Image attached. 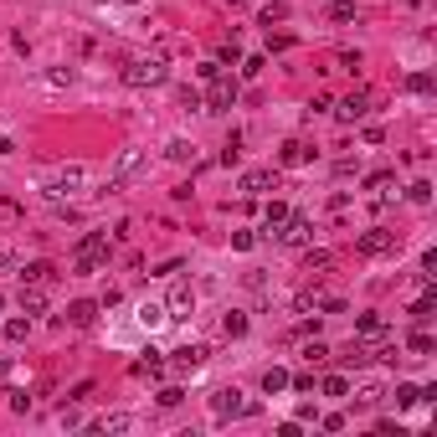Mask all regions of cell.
Here are the masks:
<instances>
[{
  "label": "cell",
  "mask_w": 437,
  "mask_h": 437,
  "mask_svg": "<svg viewBox=\"0 0 437 437\" xmlns=\"http://www.w3.org/2000/svg\"><path fill=\"white\" fill-rule=\"evenodd\" d=\"M330 6H335V0H330Z\"/></svg>",
  "instance_id": "bcb514c9"
},
{
  "label": "cell",
  "mask_w": 437,
  "mask_h": 437,
  "mask_svg": "<svg viewBox=\"0 0 437 437\" xmlns=\"http://www.w3.org/2000/svg\"><path fill=\"white\" fill-rule=\"evenodd\" d=\"M93 319H98V303H93V298H77V303H68V324H72V330H87Z\"/></svg>",
  "instance_id": "5bb4252c"
},
{
  "label": "cell",
  "mask_w": 437,
  "mask_h": 437,
  "mask_svg": "<svg viewBox=\"0 0 437 437\" xmlns=\"http://www.w3.org/2000/svg\"><path fill=\"white\" fill-rule=\"evenodd\" d=\"M288 47H293V36H283V31L273 36V31H268V52H288Z\"/></svg>",
  "instance_id": "f35d334b"
},
{
  "label": "cell",
  "mask_w": 437,
  "mask_h": 437,
  "mask_svg": "<svg viewBox=\"0 0 437 437\" xmlns=\"http://www.w3.org/2000/svg\"><path fill=\"white\" fill-rule=\"evenodd\" d=\"M283 222H288V206H283V201H273V206H268V232H278Z\"/></svg>",
  "instance_id": "d6a6232c"
},
{
  "label": "cell",
  "mask_w": 437,
  "mask_h": 437,
  "mask_svg": "<svg viewBox=\"0 0 437 437\" xmlns=\"http://www.w3.org/2000/svg\"><path fill=\"white\" fill-rule=\"evenodd\" d=\"M340 124H355V119H365L370 114V93H350V98H340Z\"/></svg>",
  "instance_id": "8fae6325"
},
{
  "label": "cell",
  "mask_w": 437,
  "mask_h": 437,
  "mask_svg": "<svg viewBox=\"0 0 437 437\" xmlns=\"http://www.w3.org/2000/svg\"><path fill=\"white\" fill-rule=\"evenodd\" d=\"M16 278H21V283H41V288H47V283L57 278V268H52V262H21Z\"/></svg>",
  "instance_id": "4fadbf2b"
},
{
  "label": "cell",
  "mask_w": 437,
  "mask_h": 437,
  "mask_svg": "<svg viewBox=\"0 0 437 437\" xmlns=\"http://www.w3.org/2000/svg\"><path fill=\"white\" fill-rule=\"evenodd\" d=\"M432 309H437V288H422L417 298H411V319H417V324H427Z\"/></svg>",
  "instance_id": "ac0fdd59"
},
{
  "label": "cell",
  "mask_w": 437,
  "mask_h": 437,
  "mask_svg": "<svg viewBox=\"0 0 437 437\" xmlns=\"http://www.w3.org/2000/svg\"><path fill=\"white\" fill-rule=\"evenodd\" d=\"M165 155H170L175 165H185V160H195V144H190V139H170V144H165Z\"/></svg>",
  "instance_id": "cb8c5ba5"
},
{
  "label": "cell",
  "mask_w": 437,
  "mask_h": 437,
  "mask_svg": "<svg viewBox=\"0 0 437 437\" xmlns=\"http://www.w3.org/2000/svg\"><path fill=\"white\" fill-rule=\"evenodd\" d=\"M180 108H201V93H195V87H180Z\"/></svg>",
  "instance_id": "b9f144b4"
},
{
  "label": "cell",
  "mask_w": 437,
  "mask_h": 437,
  "mask_svg": "<svg viewBox=\"0 0 437 437\" xmlns=\"http://www.w3.org/2000/svg\"><path fill=\"white\" fill-rule=\"evenodd\" d=\"M227 6H252V0H227Z\"/></svg>",
  "instance_id": "ee69618b"
},
{
  "label": "cell",
  "mask_w": 437,
  "mask_h": 437,
  "mask_svg": "<svg viewBox=\"0 0 437 437\" xmlns=\"http://www.w3.org/2000/svg\"><path fill=\"white\" fill-rule=\"evenodd\" d=\"M330 16H335V21H355V0H335Z\"/></svg>",
  "instance_id": "e575fe53"
},
{
  "label": "cell",
  "mask_w": 437,
  "mask_h": 437,
  "mask_svg": "<svg viewBox=\"0 0 437 437\" xmlns=\"http://www.w3.org/2000/svg\"><path fill=\"white\" fill-rule=\"evenodd\" d=\"M103 257H108V232H87L77 252H72V278H87V273H98L103 268Z\"/></svg>",
  "instance_id": "6da1fadb"
},
{
  "label": "cell",
  "mask_w": 437,
  "mask_h": 437,
  "mask_svg": "<svg viewBox=\"0 0 437 437\" xmlns=\"http://www.w3.org/2000/svg\"><path fill=\"white\" fill-rule=\"evenodd\" d=\"M406 350H411V355H432L437 340H432L427 330H411V335H406Z\"/></svg>",
  "instance_id": "7402d4cb"
},
{
  "label": "cell",
  "mask_w": 437,
  "mask_h": 437,
  "mask_svg": "<svg viewBox=\"0 0 437 437\" xmlns=\"http://www.w3.org/2000/svg\"><path fill=\"white\" fill-rule=\"evenodd\" d=\"M206 355H211L206 345H180V350H175V360H170V365H175V370H180V376H185V370H201V365H206Z\"/></svg>",
  "instance_id": "30bf717a"
},
{
  "label": "cell",
  "mask_w": 437,
  "mask_h": 437,
  "mask_svg": "<svg viewBox=\"0 0 437 437\" xmlns=\"http://www.w3.org/2000/svg\"><path fill=\"white\" fill-rule=\"evenodd\" d=\"M139 324H144V330H160V324H165V303H144V309H139Z\"/></svg>",
  "instance_id": "484cf974"
},
{
  "label": "cell",
  "mask_w": 437,
  "mask_h": 437,
  "mask_svg": "<svg viewBox=\"0 0 437 437\" xmlns=\"http://www.w3.org/2000/svg\"><path fill=\"white\" fill-rule=\"evenodd\" d=\"M237 93H242V87H237V77H211V93H206V114H232L237 108Z\"/></svg>",
  "instance_id": "8992f818"
},
{
  "label": "cell",
  "mask_w": 437,
  "mask_h": 437,
  "mask_svg": "<svg viewBox=\"0 0 437 437\" xmlns=\"http://www.w3.org/2000/svg\"><path fill=\"white\" fill-rule=\"evenodd\" d=\"M303 355H309V360H314V365H319V360H330V345H319V340H314V345H309V350H303Z\"/></svg>",
  "instance_id": "ab89813d"
},
{
  "label": "cell",
  "mask_w": 437,
  "mask_h": 437,
  "mask_svg": "<svg viewBox=\"0 0 437 437\" xmlns=\"http://www.w3.org/2000/svg\"><path fill=\"white\" fill-rule=\"evenodd\" d=\"M26 335H31V314H26V319H11V324H6V340H11V345H21Z\"/></svg>",
  "instance_id": "f1b7e54d"
},
{
  "label": "cell",
  "mask_w": 437,
  "mask_h": 437,
  "mask_svg": "<svg viewBox=\"0 0 437 437\" xmlns=\"http://www.w3.org/2000/svg\"><path fill=\"white\" fill-rule=\"evenodd\" d=\"M391 396H396V406L406 411V406H417V401H422V386H411V381H401L396 391H391Z\"/></svg>",
  "instance_id": "603a6c76"
},
{
  "label": "cell",
  "mask_w": 437,
  "mask_h": 437,
  "mask_svg": "<svg viewBox=\"0 0 437 437\" xmlns=\"http://www.w3.org/2000/svg\"><path fill=\"white\" fill-rule=\"evenodd\" d=\"M396 247H401V237L386 232V227H370V232L355 237V252L360 257H386V252H396Z\"/></svg>",
  "instance_id": "277c9868"
},
{
  "label": "cell",
  "mask_w": 437,
  "mask_h": 437,
  "mask_svg": "<svg viewBox=\"0 0 437 437\" xmlns=\"http://www.w3.org/2000/svg\"><path fill=\"white\" fill-rule=\"evenodd\" d=\"M355 335H360V340H386L391 324H386L381 314H360V319H355Z\"/></svg>",
  "instance_id": "2e32d148"
},
{
  "label": "cell",
  "mask_w": 437,
  "mask_h": 437,
  "mask_svg": "<svg viewBox=\"0 0 437 437\" xmlns=\"http://www.w3.org/2000/svg\"><path fill=\"white\" fill-rule=\"evenodd\" d=\"M406 201H411V206H427V201H432V185H427V180H411V185H406Z\"/></svg>",
  "instance_id": "4316f807"
},
{
  "label": "cell",
  "mask_w": 437,
  "mask_h": 437,
  "mask_svg": "<svg viewBox=\"0 0 437 437\" xmlns=\"http://www.w3.org/2000/svg\"><path fill=\"white\" fill-rule=\"evenodd\" d=\"M0 309H6V293H0Z\"/></svg>",
  "instance_id": "f6af8a7d"
},
{
  "label": "cell",
  "mask_w": 437,
  "mask_h": 437,
  "mask_svg": "<svg viewBox=\"0 0 437 437\" xmlns=\"http://www.w3.org/2000/svg\"><path fill=\"white\" fill-rule=\"evenodd\" d=\"M180 396H185V391H180V386H165V391H160V396H155V401H160V406H180Z\"/></svg>",
  "instance_id": "d590c367"
},
{
  "label": "cell",
  "mask_w": 437,
  "mask_h": 437,
  "mask_svg": "<svg viewBox=\"0 0 437 437\" xmlns=\"http://www.w3.org/2000/svg\"><path fill=\"white\" fill-rule=\"evenodd\" d=\"M195 309V288L190 283H170V298H165V319H185Z\"/></svg>",
  "instance_id": "9c48e42d"
},
{
  "label": "cell",
  "mask_w": 437,
  "mask_h": 437,
  "mask_svg": "<svg viewBox=\"0 0 437 437\" xmlns=\"http://www.w3.org/2000/svg\"><path fill=\"white\" fill-rule=\"evenodd\" d=\"M319 391H324V396H350V381H345V376H324Z\"/></svg>",
  "instance_id": "f546056e"
},
{
  "label": "cell",
  "mask_w": 437,
  "mask_h": 437,
  "mask_svg": "<svg viewBox=\"0 0 437 437\" xmlns=\"http://www.w3.org/2000/svg\"><path fill=\"white\" fill-rule=\"evenodd\" d=\"M134 427V417H129V411H108V417L98 422V432H129Z\"/></svg>",
  "instance_id": "d4e9b609"
},
{
  "label": "cell",
  "mask_w": 437,
  "mask_h": 437,
  "mask_svg": "<svg viewBox=\"0 0 437 437\" xmlns=\"http://www.w3.org/2000/svg\"><path fill=\"white\" fill-rule=\"evenodd\" d=\"M195 77H201V82H211V77H222V62H201V68H195Z\"/></svg>",
  "instance_id": "8d00e7d4"
},
{
  "label": "cell",
  "mask_w": 437,
  "mask_h": 437,
  "mask_svg": "<svg viewBox=\"0 0 437 437\" xmlns=\"http://www.w3.org/2000/svg\"><path fill=\"white\" fill-rule=\"evenodd\" d=\"M129 87H160V82H170V68L160 57H134V62H124V72H119Z\"/></svg>",
  "instance_id": "7a4b0ae2"
},
{
  "label": "cell",
  "mask_w": 437,
  "mask_h": 437,
  "mask_svg": "<svg viewBox=\"0 0 437 437\" xmlns=\"http://www.w3.org/2000/svg\"><path fill=\"white\" fill-rule=\"evenodd\" d=\"M303 262H309V273H314V268H330L335 257H330V252H309V257H303Z\"/></svg>",
  "instance_id": "60d3db41"
},
{
  "label": "cell",
  "mask_w": 437,
  "mask_h": 437,
  "mask_svg": "<svg viewBox=\"0 0 437 437\" xmlns=\"http://www.w3.org/2000/svg\"><path fill=\"white\" fill-rule=\"evenodd\" d=\"M278 242L283 247H309L314 242V222H309V216H298V211H288V222L278 227Z\"/></svg>",
  "instance_id": "52a82bcc"
},
{
  "label": "cell",
  "mask_w": 437,
  "mask_h": 437,
  "mask_svg": "<svg viewBox=\"0 0 437 437\" xmlns=\"http://www.w3.org/2000/svg\"><path fill=\"white\" fill-rule=\"evenodd\" d=\"M262 391H268V396L288 391V370H283V365H268V370H262Z\"/></svg>",
  "instance_id": "44dd1931"
},
{
  "label": "cell",
  "mask_w": 437,
  "mask_h": 437,
  "mask_svg": "<svg viewBox=\"0 0 437 437\" xmlns=\"http://www.w3.org/2000/svg\"><path fill=\"white\" fill-rule=\"evenodd\" d=\"M273 185H278V170H273V165H262V170H247V175H242V190H247V195H262V190H273Z\"/></svg>",
  "instance_id": "7c38bea8"
},
{
  "label": "cell",
  "mask_w": 437,
  "mask_h": 437,
  "mask_svg": "<svg viewBox=\"0 0 437 437\" xmlns=\"http://www.w3.org/2000/svg\"><path fill=\"white\" fill-rule=\"evenodd\" d=\"M139 170H144V149H119V160H114V170H108V185H103V190H108V195L124 190Z\"/></svg>",
  "instance_id": "3957f363"
},
{
  "label": "cell",
  "mask_w": 437,
  "mask_h": 437,
  "mask_svg": "<svg viewBox=\"0 0 437 437\" xmlns=\"http://www.w3.org/2000/svg\"><path fill=\"white\" fill-rule=\"evenodd\" d=\"M406 93H432V77L427 72H411L406 77Z\"/></svg>",
  "instance_id": "836d02e7"
},
{
  "label": "cell",
  "mask_w": 437,
  "mask_h": 437,
  "mask_svg": "<svg viewBox=\"0 0 437 437\" xmlns=\"http://www.w3.org/2000/svg\"><path fill=\"white\" fill-rule=\"evenodd\" d=\"M129 376H134V381H160L165 365L155 360V350H149V360H134V370H129Z\"/></svg>",
  "instance_id": "ffe728a7"
},
{
  "label": "cell",
  "mask_w": 437,
  "mask_h": 437,
  "mask_svg": "<svg viewBox=\"0 0 437 437\" xmlns=\"http://www.w3.org/2000/svg\"><path fill=\"white\" fill-rule=\"evenodd\" d=\"M391 180H396V170H376V175H365V190H386Z\"/></svg>",
  "instance_id": "1f68e13d"
},
{
  "label": "cell",
  "mask_w": 437,
  "mask_h": 437,
  "mask_svg": "<svg viewBox=\"0 0 437 437\" xmlns=\"http://www.w3.org/2000/svg\"><path fill=\"white\" fill-rule=\"evenodd\" d=\"M252 242H257L252 232H232V247H237V252H252Z\"/></svg>",
  "instance_id": "74e56055"
},
{
  "label": "cell",
  "mask_w": 437,
  "mask_h": 437,
  "mask_svg": "<svg viewBox=\"0 0 437 437\" xmlns=\"http://www.w3.org/2000/svg\"><path fill=\"white\" fill-rule=\"evenodd\" d=\"M82 185H87V170H82V165H62V170L47 175V195H52V201H62V195H72V190H82Z\"/></svg>",
  "instance_id": "5b68a950"
},
{
  "label": "cell",
  "mask_w": 437,
  "mask_h": 437,
  "mask_svg": "<svg viewBox=\"0 0 437 437\" xmlns=\"http://www.w3.org/2000/svg\"><path fill=\"white\" fill-rule=\"evenodd\" d=\"M47 309V288L41 283H21V314H41Z\"/></svg>",
  "instance_id": "9a60e30c"
},
{
  "label": "cell",
  "mask_w": 437,
  "mask_h": 437,
  "mask_svg": "<svg viewBox=\"0 0 437 437\" xmlns=\"http://www.w3.org/2000/svg\"><path fill=\"white\" fill-rule=\"evenodd\" d=\"M211 411H216L222 422H232V417H247V411H252V401H247L237 386H227V391H216V396H211Z\"/></svg>",
  "instance_id": "ba28073f"
},
{
  "label": "cell",
  "mask_w": 437,
  "mask_h": 437,
  "mask_svg": "<svg viewBox=\"0 0 437 437\" xmlns=\"http://www.w3.org/2000/svg\"><path fill=\"white\" fill-rule=\"evenodd\" d=\"M381 401H386V386H381V381H365V386L355 391V406H365V411L381 406Z\"/></svg>",
  "instance_id": "d6986e66"
},
{
  "label": "cell",
  "mask_w": 437,
  "mask_h": 437,
  "mask_svg": "<svg viewBox=\"0 0 437 437\" xmlns=\"http://www.w3.org/2000/svg\"><path fill=\"white\" fill-rule=\"evenodd\" d=\"M273 21H288V6H283V0H273V6H262V26L273 31Z\"/></svg>",
  "instance_id": "4dcf8cb0"
},
{
  "label": "cell",
  "mask_w": 437,
  "mask_h": 437,
  "mask_svg": "<svg viewBox=\"0 0 437 437\" xmlns=\"http://www.w3.org/2000/svg\"><path fill=\"white\" fill-rule=\"evenodd\" d=\"M222 330H227L232 340H237V335H247V314H242V309H232V314L222 319Z\"/></svg>",
  "instance_id": "83f0119b"
},
{
  "label": "cell",
  "mask_w": 437,
  "mask_h": 437,
  "mask_svg": "<svg viewBox=\"0 0 437 437\" xmlns=\"http://www.w3.org/2000/svg\"><path fill=\"white\" fill-rule=\"evenodd\" d=\"M309 160H314V149L298 144V139H288V144L278 149V165H309Z\"/></svg>",
  "instance_id": "e0dca14e"
},
{
  "label": "cell",
  "mask_w": 437,
  "mask_h": 437,
  "mask_svg": "<svg viewBox=\"0 0 437 437\" xmlns=\"http://www.w3.org/2000/svg\"><path fill=\"white\" fill-rule=\"evenodd\" d=\"M6 376H11V360H0V381H6Z\"/></svg>",
  "instance_id": "7bdbcfd3"
}]
</instances>
